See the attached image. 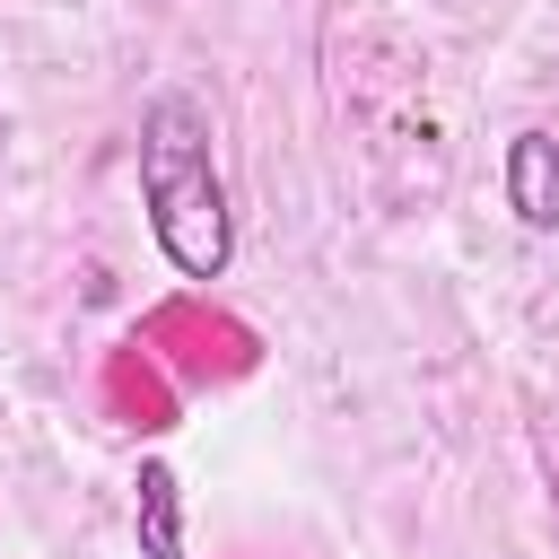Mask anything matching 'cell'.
Segmentation results:
<instances>
[{
	"label": "cell",
	"instance_id": "6da1fadb",
	"mask_svg": "<svg viewBox=\"0 0 559 559\" xmlns=\"http://www.w3.org/2000/svg\"><path fill=\"white\" fill-rule=\"evenodd\" d=\"M140 201H148V236L183 280H227L236 262V210L210 157V105L183 87H157L140 105Z\"/></svg>",
	"mask_w": 559,
	"mask_h": 559
},
{
	"label": "cell",
	"instance_id": "7a4b0ae2",
	"mask_svg": "<svg viewBox=\"0 0 559 559\" xmlns=\"http://www.w3.org/2000/svg\"><path fill=\"white\" fill-rule=\"evenodd\" d=\"M507 210L533 236H559V131H515L507 140Z\"/></svg>",
	"mask_w": 559,
	"mask_h": 559
},
{
	"label": "cell",
	"instance_id": "3957f363",
	"mask_svg": "<svg viewBox=\"0 0 559 559\" xmlns=\"http://www.w3.org/2000/svg\"><path fill=\"white\" fill-rule=\"evenodd\" d=\"M131 524H140V559H183V480L166 463H140L131 480Z\"/></svg>",
	"mask_w": 559,
	"mask_h": 559
}]
</instances>
